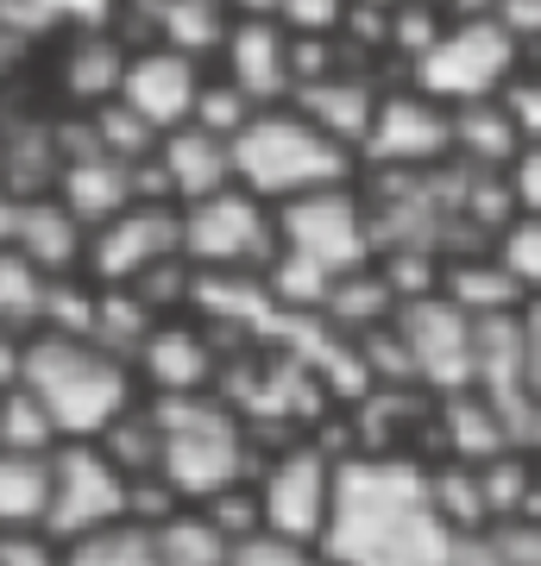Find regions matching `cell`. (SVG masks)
Instances as JSON below:
<instances>
[{
  "instance_id": "6da1fadb",
  "label": "cell",
  "mask_w": 541,
  "mask_h": 566,
  "mask_svg": "<svg viewBox=\"0 0 541 566\" xmlns=\"http://www.w3.org/2000/svg\"><path fill=\"white\" fill-rule=\"evenodd\" d=\"M321 554L341 566H447L454 528L435 510L428 472L409 460H341Z\"/></svg>"
},
{
  "instance_id": "7a4b0ae2",
  "label": "cell",
  "mask_w": 541,
  "mask_h": 566,
  "mask_svg": "<svg viewBox=\"0 0 541 566\" xmlns=\"http://www.w3.org/2000/svg\"><path fill=\"white\" fill-rule=\"evenodd\" d=\"M372 259H378V240H372L365 189L353 177L341 189H321V196L278 208V259L264 271V290L283 308H321L334 283L365 271Z\"/></svg>"
},
{
  "instance_id": "3957f363",
  "label": "cell",
  "mask_w": 541,
  "mask_h": 566,
  "mask_svg": "<svg viewBox=\"0 0 541 566\" xmlns=\"http://www.w3.org/2000/svg\"><path fill=\"white\" fill-rule=\"evenodd\" d=\"M13 378L44 403L63 441H95L114 416L133 409V365L76 334H25Z\"/></svg>"
},
{
  "instance_id": "277c9868",
  "label": "cell",
  "mask_w": 541,
  "mask_h": 566,
  "mask_svg": "<svg viewBox=\"0 0 541 566\" xmlns=\"http://www.w3.org/2000/svg\"><path fill=\"white\" fill-rule=\"evenodd\" d=\"M360 177V158L341 139H327L315 120H302L296 107H259L252 120L233 133V182L246 196L283 208L321 189H341Z\"/></svg>"
},
{
  "instance_id": "5b68a950",
  "label": "cell",
  "mask_w": 541,
  "mask_h": 566,
  "mask_svg": "<svg viewBox=\"0 0 541 566\" xmlns=\"http://www.w3.org/2000/svg\"><path fill=\"white\" fill-rule=\"evenodd\" d=\"M158 422V479L177 491L183 504H201L215 491L252 479V441L246 422L221 397H152Z\"/></svg>"
},
{
  "instance_id": "8992f818",
  "label": "cell",
  "mask_w": 541,
  "mask_h": 566,
  "mask_svg": "<svg viewBox=\"0 0 541 566\" xmlns=\"http://www.w3.org/2000/svg\"><path fill=\"white\" fill-rule=\"evenodd\" d=\"M183 214V259L196 277H264L278 259V208L246 196L240 182L221 196L177 208Z\"/></svg>"
},
{
  "instance_id": "52a82bcc",
  "label": "cell",
  "mask_w": 541,
  "mask_h": 566,
  "mask_svg": "<svg viewBox=\"0 0 541 566\" xmlns=\"http://www.w3.org/2000/svg\"><path fill=\"white\" fill-rule=\"evenodd\" d=\"M522 63L529 57L510 44V32H498V20H447L441 39L428 44V57H422L403 82L454 114V107L491 102Z\"/></svg>"
},
{
  "instance_id": "ba28073f",
  "label": "cell",
  "mask_w": 541,
  "mask_h": 566,
  "mask_svg": "<svg viewBox=\"0 0 541 566\" xmlns=\"http://www.w3.org/2000/svg\"><path fill=\"white\" fill-rule=\"evenodd\" d=\"M454 164V114L409 82H391L360 139V177H422Z\"/></svg>"
},
{
  "instance_id": "9c48e42d",
  "label": "cell",
  "mask_w": 541,
  "mask_h": 566,
  "mask_svg": "<svg viewBox=\"0 0 541 566\" xmlns=\"http://www.w3.org/2000/svg\"><path fill=\"white\" fill-rule=\"evenodd\" d=\"M126 479L95 441H58L51 453V504H44V535L76 542L107 523H126Z\"/></svg>"
},
{
  "instance_id": "30bf717a",
  "label": "cell",
  "mask_w": 541,
  "mask_h": 566,
  "mask_svg": "<svg viewBox=\"0 0 541 566\" xmlns=\"http://www.w3.org/2000/svg\"><path fill=\"white\" fill-rule=\"evenodd\" d=\"M221 189H233V139L201 133V126L158 133V145L133 164V196L139 202L189 208L201 196H221Z\"/></svg>"
},
{
  "instance_id": "8fae6325",
  "label": "cell",
  "mask_w": 541,
  "mask_h": 566,
  "mask_svg": "<svg viewBox=\"0 0 541 566\" xmlns=\"http://www.w3.org/2000/svg\"><path fill=\"white\" fill-rule=\"evenodd\" d=\"M334 465H341V460H327L321 447H283L278 460L252 479V485H259L264 535L321 547L327 516H334Z\"/></svg>"
},
{
  "instance_id": "7c38bea8",
  "label": "cell",
  "mask_w": 541,
  "mask_h": 566,
  "mask_svg": "<svg viewBox=\"0 0 541 566\" xmlns=\"http://www.w3.org/2000/svg\"><path fill=\"white\" fill-rule=\"evenodd\" d=\"M397 346H403V359H409V378L447 390V397L472 390L479 322H472V315H460L447 296H435V290H428V296L397 303Z\"/></svg>"
},
{
  "instance_id": "4fadbf2b",
  "label": "cell",
  "mask_w": 541,
  "mask_h": 566,
  "mask_svg": "<svg viewBox=\"0 0 541 566\" xmlns=\"http://www.w3.org/2000/svg\"><path fill=\"white\" fill-rule=\"evenodd\" d=\"M170 259H183V214L164 202H133L89 233L82 277L107 283V290H126V283H139L145 271H158Z\"/></svg>"
},
{
  "instance_id": "5bb4252c",
  "label": "cell",
  "mask_w": 541,
  "mask_h": 566,
  "mask_svg": "<svg viewBox=\"0 0 541 566\" xmlns=\"http://www.w3.org/2000/svg\"><path fill=\"white\" fill-rule=\"evenodd\" d=\"M201 76H208V63L189 57V51L139 44V51H126V70H121L114 102H121L126 114H139L152 133H177V126H189V114H196Z\"/></svg>"
},
{
  "instance_id": "9a60e30c",
  "label": "cell",
  "mask_w": 541,
  "mask_h": 566,
  "mask_svg": "<svg viewBox=\"0 0 541 566\" xmlns=\"http://www.w3.org/2000/svg\"><path fill=\"white\" fill-rule=\"evenodd\" d=\"M384 88H391L384 70H372V63H341V70H327V76L302 82L296 95H290V107L360 158V139H365V126H372V114H378Z\"/></svg>"
},
{
  "instance_id": "2e32d148",
  "label": "cell",
  "mask_w": 541,
  "mask_h": 566,
  "mask_svg": "<svg viewBox=\"0 0 541 566\" xmlns=\"http://www.w3.org/2000/svg\"><path fill=\"white\" fill-rule=\"evenodd\" d=\"M215 70L227 82H240L252 107H283L290 88H296V76H290V32L278 20H233L221 51H215Z\"/></svg>"
},
{
  "instance_id": "e0dca14e",
  "label": "cell",
  "mask_w": 541,
  "mask_h": 566,
  "mask_svg": "<svg viewBox=\"0 0 541 566\" xmlns=\"http://www.w3.org/2000/svg\"><path fill=\"white\" fill-rule=\"evenodd\" d=\"M133 365L145 371L152 397H201V390L215 385V346H208V334L196 322H177V315H164L145 334Z\"/></svg>"
},
{
  "instance_id": "ac0fdd59",
  "label": "cell",
  "mask_w": 541,
  "mask_h": 566,
  "mask_svg": "<svg viewBox=\"0 0 541 566\" xmlns=\"http://www.w3.org/2000/svg\"><path fill=\"white\" fill-rule=\"evenodd\" d=\"M51 196H58L70 214H76L89 233L101 221H114L121 208H133V164L107 158V151H76V158H58V177H51Z\"/></svg>"
},
{
  "instance_id": "d6986e66",
  "label": "cell",
  "mask_w": 541,
  "mask_h": 566,
  "mask_svg": "<svg viewBox=\"0 0 541 566\" xmlns=\"http://www.w3.org/2000/svg\"><path fill=\"white\" fill-rule=\"evenodd\" d=\"M13 252L39 264L44 277H76L82 252H89V227L58 202V196H25L20 202V233H13Z\"/></svg>"
},
{
  "instance_id": "ffe728a7",
  "label": "cell",
  "mask_w": 541,
  "mask_h": 566,
  "mask_svg": "<svg viewBox=\"0 0 541 566\" xmlns=\"http://www.w3.org/2000/svg\"><path fill=\"white\" fill-rule=\"evenodd\" d=\"M435 296H447V303L460 308V315H472V322H498V315H522V308H529V296L503 277V264L491 259L485 245H479V252H466V259H447L441 264Z\"/></svg>"
},
{
  "instance_id": "44dd1931",
  "label": "cell",
  "mask_w": 541,
  "mask_h": 566,
  "mask_svg": "<svg viewBox=\"0 0 541 566\" xmlns=\"http://www.w3.org/2000/svg\"><path fill=\"white\" fill-rule=\"evenodd\" d=\"M517 158H522V139H517V126L503 120L498 95H491V102H472V107H454V164H460V170L510 182Z\"/></svg>"
},
{
  "instance_id": "7402d4cb",
  "label": "cell",
  "mask_w": 541,
  "mask_h": 566,
  "mask_svg": "<svg viewBox=\"0 0 541 566\" xmlns=\"http://www.w3.org/2000/svg\"><path fill=\"white\" fill-rule=\"evenodd\" d=\"M121 70H126V44L107 39L101 25H82L76 44H70V57H63V82H70V95L82 107H101L114 102V88H121Z\"/></svg>"
},
{
  "instance_id": "603a6c76",
  "label": "cell",
  "mask_w": 541,
  "mask_h": 566,
  "mask_svg": "<svg viewBox=\"0 0 541 566\" xmlns=\"http://www.w3.org/2000/svg\"><path fill=\"white\" fill-rule=\"evenodd\" d=\"M44 504H51V453L0 447V528H44Z\"/></svg>"
},
{
  "instance_id": "cb8c5ba5",
  "label": "cell",
  "mask_w": 541,
  "mask_h": 566,
  "mask_svg": "<svg viewBox=\"0 0 541 566\" xmlns=\"http://www.w3.org/2000/svg\"><path fill=\"white\" fill-rule=\"evenodd\" d=\"M152 547H158V566H233V542L196 504H183L177 516H164L152 528Z\"/></svg>"
},
{
  "instance_id": "d4e9b609",
  "label": "cell",
  "mask_w": 541,
  "mask_h": 566,
  "mask_svg": "<svg viewBox=\"0 0 541 566\" xmlns=\"http://www.w3.org/2000/svg\"><path fill=\"white\" fill-rule=\"evenodd\" d=\"M44 290H51V277H44L39 264L25 259V252H0V327L13 334V340H25V334H39L44 322Z\"/></svg>"
},
{
  "instance_id": "484cf974",
  "label": "cell",
  "mask_w": 541,
  "mask_h": 566,
  "mask_svg": "<svg viewBox=\"0 0 541 566\" xmlns=\"http://www.w3.org/2000/svg\"><path fill=\"white\" fill-rule=\"evenodd\" d=\"M485 252L503 264V277L517 283L522 296H541V214H529V208H510V214L491 227Z\"/></svg>"
},
{
  "instance_id": "4316f807",
  "label": "cell",
  "mask_w": 541,
  "mask_h": 566,
  "mask_svg": "<svg viewBox=\"0 0 541 566\" xmlns=\"http://www.w3.org/2000/svg\"><path fill=\"white\" fill-rule=\"evenodd\" d=\"M63 566H158V547L145 523H107L95 535L63 542Z\"/></svg>"
},
{
  "instance_id": "83f0119b",
  "label": "cell",
  "mask_w": 541,
  "mask_h": 566,
  "mask_svg": "<svg viewBox=\"0 0 541 566\" xmlns=\"http://www.w3.org/2000/svg\"><path fill=\"white\" fill-rule=\"evenodd\" d=\"M58 422L44 416V403L32 390L13 378V385H0V447L7 453H58Z\"/></svg>"
},
{
  "instance_id": "f1b7e54d",
  "label": "cell",
  "mask_w": 541,
  "mask_h": 566,
  "mask_svg": "<svg viewBox=\"0 0 541 566\" xmlns=\"http://www.w3.org/2000/svg\"><path fill=\"white\" fill-rule=\"evenodd\" d=\"M95 447H101V453H107L114 465H121L126 479H145V472H158V422H152V409H139V403L101 428Z\"/></svg>"
},
{
  "instance_id": "f546056e",
  "label": "cell",
  "mask_w": 541,
  "mask_h": 566,
  "mask_svg": "<svg viewBox=\"0 0 541 566\" xmlns=\"http://www.w3.org/2000/svg\"><path fill=\"white\" fill-rule=\"evenodd\" d=\"M428 491H435V510L454 535H479L491 523L485 510V491H479V465H447V472H428Z\"/></svg>"
},
{
  "instance_id": "4dcf8cb0",
  "label": "cell",
  "mask_w": 541,
  "mask_h": 566,
  "mask_svg": "<svg viewBox=\"0 0 541 566\" xmlns=\"http://www.w3.org/2000/svg\"><path fill=\"white\" fill-rule=\"evenodd\" d=\"M259 107L246 102V88L240 82H227L215 63H208V76H201V88H196V114H189V126H201V133H221V139H233L246 120H252Z\"/></svg>"
},
{
  "instance_id": "1f68e13d",
  "label": "cell",
  "mask_w": 541,
  "mask_h": 566,
  "mask_svg": "<svg viewBox=\"0 0 541 566\" xmlns=\"http://www.w3.org/2000/svg\"><path fill=\"white\" fill-rule=\"evenodd\" d=\"M196 510H201V516H208L215 528H221L233 547H240L246 535H259V528H264V516H259V485H252V479H240V485L215 491V497H201Z\"/></svg>"
},
{
  "instance_id": "d6a6232c",
  "label": "cell",
  "mask_w": 541,
  "mask_h": 566,
  "mask_svg": "<svg viewBox=\"0 0 541 566\" xmlns=\"http://www.w3.org/2000/svg\"><path fill=\"white\" fill-rule=\"evenodd\" d=\"M498 107H503V120L517 126L522 151H529V145H541V63H522L517 76L503 82Z\"/></svg>"
},
{
  "instance_id": "836d02e7",
  "label": "cell",
  "mask_w": 541,
  "mask_h": 566,
  "mask_svg": "<svg viewBox=\"0 0 541 566\" xmlns=\"http://www.w3.org/2000/svg\"><path fill=\"white\" fill-rule=\"evenodd\" d=\"M271 20H278L290 39H341L346 0H278Z\"/></svg>"
},
{
  "instance_id": "e575fe53",
  "label": "cell",
  "mask_w": 541,
  "mask_h": 566,
  "mask_svg": "<svg viewBox=\"0 0 541 566\" xmlns=\"http://www.w3.org/2000/svg\"><path fill=\"white\" fill-rule=\"evenodd\" d=\"M485 542H491L498 566H541V516H503V523H485Z\"/></svg>"
},
{
  "instance_id": "d590c367",
  "label": "cell",
  "mask_w": 541,
  "mask_h": 566,
  "mask_svg": "<svg viewBox=\"0 0 541 566\" xmlns=\"http://www.w3.org/2000/svg\"><path fill=\"white\" fill-rule=\"evenodd\" d=\"M233 566H321V547H302V542H283V535H246L233 547Z\"/></svg>"
},
{
  "instance_id": "8d00e7d4",
  "label": "cell",
  "mask_w": 541,
  "mask_h": 566,
  "mask_svg": "<svg viewBox=\"0 0 541 566\" xmlns=\"http://www.w3.org/2000/svg\"><path fill=\"white\" fill-rule=\"evenodd\" d=\"M0 566H63V542L44 528H0Z\"/></svg>"
},
{
  "instance_id": "74e56055",
  "label": "cell",
  "mask_w": 541,
  "mask_h": 566,
  "mask_svg": "<svg viewBox=\"0 0 541 566\" xmlns=\"http://www.w3.org/2000/svg\"><path fill=\"white\" fill-rule=\"evenodd\" d=\"M491 20H498V32H510V44H517L529 63L541 57V0H498Z\"/></svg>"
},
{
  "instance_id": "f35d334b",
  "label": "cell",
  "mask_w": 541,
  "mask_h": 566,
  "mask_svg": "<svg viewBox=\"0 0 541 566\" xmlns=\"http://www.w3.org/2000/svg\"><path fill=\"white\" fill-rule=\"evenodd\" d=\"M510 202L529 208V214H541V145H529L517 158V170H510Z\"/></svg>"
},
{
  "instance_id": "ab89813d",
  "label": "cell",
  "mask_w": 541,
  "mask_h": 566,
  "mask_svg": "<svg viewBox=\"0 0 541 566\" xmlns=\"http://www.w3.org/2000/svg\"><path fill=\"white\" fill-rule=\"evenodd\" d=\"M522 346H529V390L541 403V296H529V308H522Z\"/></svg>"
},
{
  "instance_id": "60d3db41",
  "label": "cell",
  "mask_w": 541,
  "mask_h": 566,
  "mask_svg": "<svg viewBox=\"0 0 541 566\" xmlns=\"http://www.w3.org/2000/svg\"><path fill=\"white\" fill-rule=\"evenodd\" d=\"M20 189H7V182H0V252H7V245H13V233H20Z\"/></svg>"
},
{
  "instance_id": "b9f144b4",
  "label": "cell",
  "mask_w": 541,
  "mask_h": 566,
  "mask_svg": "<svg viewBox=\"0 0 541 566\" xmlns=\"http://www.w3.org/2000/svg\"><path fill=\"white\" fill-rule=\"evenodd\" d=\"M447 20H491L498 13V0H441Z\"/></svg>"
},
{
  "instance_id": "7bdbcfd3",
  "label": "cell",
  "mask_w": 541,
  "mask_h": 566,
  "mask_svg": "<svg viewBox=\"0 0 541 566\" xmlns=\"http://www.w3.org/2000/svg\"><path fill=\"white\" fill-rule=\"evenodd\" d=\"M13 371H20V340L0 327V385H13Z\"/></svg>"
},
{
  "instance_id": "ee69618b",
  "label": "cell",
  "mask_w": 541,
  "mask_h": 566,
  "mask_svg": "<svg viewBox=\"0 0 541 566\" xmlns=\"http://www.w3.org/2000/svg\"><path fill=\"white\" fill-rule=\"evenodd\" d=\"M365 7H409V0H365Z\"/></svg>"
},
{
  "instance_id": "f6af8a7d",
  "label": "cell",
  "mask_w": 541,
  "mask_h": 566,
  "mask_svg": "<svg viewBox=\"0 0 541 566\" xmlns=\"http://www.w3.org/2000/svg\"><path fill=\"white\" fill-rule=\"evenodd\" d=\"M535 63H541V57H535Z\"/></svg>"
}]
</instances>
